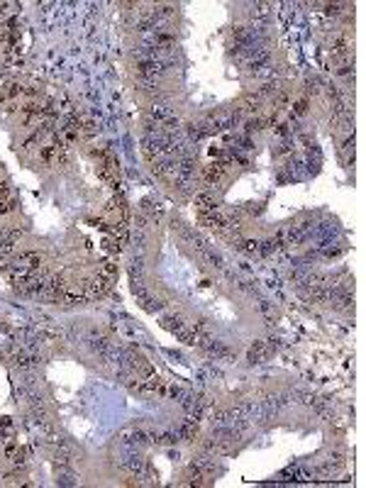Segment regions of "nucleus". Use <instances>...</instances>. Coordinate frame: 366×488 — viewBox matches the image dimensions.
<instances>
[{"label": "nucleus", "mask_w": 366, "mask_h": 488, "mask_svg": "<svg viewBox=\"0 0 366 488\" xmlns=\"http://www.w3.org/2000/svg\"><path fill=\"white\" fill-rule=\"evenodd\" d=\"M225 169H227V161H213V164H208L203 169V181L205 183H218L222 176H225Z\"/></svg>", "instance_id": "1"}, {"label": "nucleus", "mask_w": 366, "mask_h": 488, "mask_svg": "<svg viewBox=\"0 0 366 488\" xmlns=\"http://www.w3.org/2000/svg\"><path fill=\"white\" fill-rule=\"evenodd\" d=\"M266 349H269V347H266L264 342H254V347L249 349V361H252V364H259V361L266 357Z\"/></svg>", "instance_id": "4"}, {"label": "nucleus", "mask_w": 366, "mask_h": 488, "mask_svg": "<svg viewBox=\"0 0 366 488\" xmlns=\"http://www.w3.org/2000/svg\"><path fill=\"white\" fill-rule=\"evenodd\" d=\"M196 205L201 208V213H213V210H215V198H213V193H208V191L198 193V196H196Z\"/></svg>", "instance_id": "3"}, {"label": "nucleus", "mask_w": 366, "mask_h": 488, "mask_svg": "<svg viewBox=\"0 0 366 488\" xmlns=\"http://www.w3.org/2000/svg\"><path fill=\"white\" fill-rule=\"evenodd\" d=\"M100 273H103L105 278H115V273H117V264H115V261H105L103 269H100Z\"/></svg>", "instance_id": "5"}, {"label": "nucleus", "mask_w": 366, "mask_h": 488, "mask_svg": "<svg viewBox=\"0 0 366 488\" xmlns=\"http://www.w3.org/2000/svg\"><path fill=\"white\" fill-rule=\"evenodd\" d=\"M305 110H308V98H300L293 103V115H303Z\"/></svg>", "instance_id": "6"}, {"label": "nucleus", "mask_w": 366, "mask_h": 488, "mask_svg": "<svg viewBox=\"0 0 366 488\" xmlns=\"http://www.w3.org/2000/svg\"><path fill=\"white\" fill-rule=\"evenodd\" d=\"M110 281H112V278H105L103 273H98V278H93V283H91V288H88V298L103 295L105 290H110Z\"/></svg>", "instance_id": "2"}]
</instances>
